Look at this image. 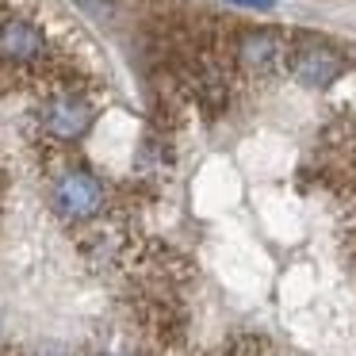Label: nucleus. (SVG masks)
Returning a JSON list of instances; mask_svg holds the SVG:
<instances>
[{"label": "nucleus", "mask_w": 356, "mask_h": 356, "mask_svg": "<svg viewBox=\"0 0 356 356\" xmlns=\"http://www.w3.org/2000/svg\"><path fill=\"white\" fill-rule=\"evenodd\" d=\"M50 200H54L58 215L73 218V222H77V218H92L96 211L104 207V184L85 169H70L54 180Z\"/></svg>", "instance_id": "f257e3e1"}, {"label": "nucleus", "mask_w": 356, "mask_h": 356, "mask_svg": "<svg viewBox=\"0 0 356 356\" xmlns=\"http://www.w3.org/2000/svg\"><path fill=\"white\" fill-rule=\"evenodd\" d=\"M92 119H96V108L85 96H73V92L54 96V100H47V108H42V127H47V134L58 142L81 138V134L92 127Z\"/></svg>", "instance_id": "f03ea898"}, {"label": "nucleus", "mask_w": 356, "mask_h": 356, "mask_svg": "<svg viewBox=\"0 0 356 356\" xmlns=\"http://www.w3.org/2000/svg\"><path fill=\"white\" fill-rule=\"evenodd\" d=\"M47 54V35L31 19H0V62L4 65H35Z\"/></svg>", "instance_id": "7ed1b4c3"}, {"label": "nucleus", "mask_w": 356, "mask_h": 356, "mask_svg": "<svg viewBox=\"0 0 356 356\" xmlns=\"http://www.w3.org/2000/svg\"><path fill=\"white\" fill-rule=\"evenodd\" d=\"M341 70H345V62H341L337 50L318 47V42H310V47H299V50L291 54V73L302 81V85L325 88L330 81L341 77Z\"/></svg>", "instance_id": "20e7f679"}, {"label": "nucleus", "mask_w": 356, "mask_h": 356, "mask_svg": "<svg viewBox=\"0 0 356 356\" xmlns=\"http://www.w3.org/2000/svg\"><path fill=\"white\" fill-rule=\"evenodd\" d=\"M238 58H241V65H249V70H257V73L276 70L280 58H284V42H280L276 35L253 31V35H245V39H241Z\"/></svg>", "instance_id": "39448f33"}, {"label": "nucleus", "mask_w": 356, "mask_h": 356, "mask_svg": "<svg viewBox=\"0 0 356 356\" xmlns=\"http://www.w3.org/2000/svg\"><path fill=\"white\" fill-rule=\"evenodd\" d=\"M230 4H241V8H272V0H230Z\"/></svg>", "instance_id": "423d86ee"}]
</instances>
